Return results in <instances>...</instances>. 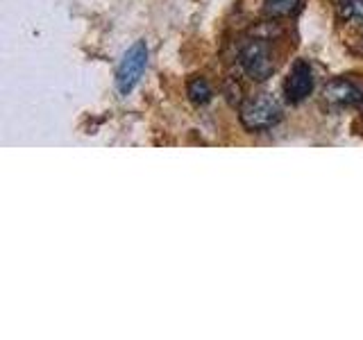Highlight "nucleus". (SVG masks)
<instances>
[{"mask_svg": "<svg viewBox=\"0 0 363 340\" xmlns=\"http://www.w3.org/2000/svg\"><path fill=\"white\" fill-rule=\"evenodd\" d=\"M284 91H286V100L293 102V105H298V102L306 100L311 96L313 91V71L309 62L304 60H298L293 64L291 73L286 77V84H284Z\"/></svg>", "mask_w": 363, "mask_h": 340, "instance_id": "obj_4", "label": "nucleus"}, {"mask_svg": "<svg viewBox=\"0 0 363 340\" xmlns=\"http://www.w3.org/2000/svg\"><path fill=\"white\" fill-rule=\"evenodd\" d=\"M298 5H300V0H266L264 11L270 18H284L293 14V11L298 9Z\"/></svg>", "mask_w": 363, "mask_h": 340, "instance_id": "obj_7", "label": "nucleus"}, {"mask_svg": "<svg viewBox=\"0 0 363 340\" xmlns=\"http://www.w3.org/2000/svg\"><path fill=\"white\" fill-rule=\"evenodd\" d=\"M340 14L352 21H363V0H343L340 3Z\"/></svg>", "mask_w": 363, "mask_h": 340, "instance_id": "obj_8", "label": "nucleus"}, {"mask_svg": "<svg viewBox=\"0 0 363 340\" xmlns=\"http://www.w3.org/2000/svg\"><path fill=\"white\" fill-rule=\"evenodd\" d=\"M241 66L255 82H266V79L272 75V71H275V66L270 62L268 43L261 39L247 41L241 48Z\"/></svg>", "mask_w": 363, "mask_h": 340, "instance_id": "obj_3", "label": "nucleus"}, {"mask_svg": "<svg viewBox=\"0 0 363 340\" xmlns=\"http://www.w3.org/2000/svg\"><path fill=\"white\" fill-rule=\"evenodd\" d=\"M325 100L329 105H336V107H350L361 102L363 96L354 84L347 82V79H332V82L325 86Z\"/></svg>", "mask_w": 363, "mask_h": 340, "instance_id": "obj_5", "label": "nucleus"}, {"mask_svg": "<svg viewBox=\"0 0 363 340\" xmlns=\"http://www.w3.org/2000/svg\"><path fill=\"white\" fill-rule=\"evenodd\" d=\"M281 120V109L266 94L247 98L241 105V125L247 132H266L272 130Z\"/></svg>", "mask_w": 363, "mask_h": 340, "instance_id": "obj_1", "label": "nucleus"}, {"mask_svg": "<svg viewBox=\"0 0 363 340\" xmlns=\"http://www.w3.org/2000/svg\"><path fill=\"white\" fill-rule=\"evenodd\" d=\"M186 96L189 100L193 102V105H207V102H211L213 98V91L209 86V82L204 77H191L189 84H186Z\"/></svg>", "mask_w": 363, "mask_h": 340, "instance_id": "obj_6", "label": "nucleus"}, {"mask_svg": "<svg viewBox=\"0 0 363 340\" xmlns=\"http://www.w3.org/2000/svg\"><path fill=\"white\" fill-rule=\"evenodd\" d=\"M147 66V45L145 41L132 43L128 52L121 57V62L116 66V89L118 94L128 96L130 91L139 84V79Z\"/></svg>", "mask_w": 363, "mask_h": 340, "instance_id": "obj_2", "label": "nucleus"}]
</instances>
